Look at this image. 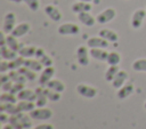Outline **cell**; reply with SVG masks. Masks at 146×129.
Masks as SVG:
<instances>
[{"mask_svg":"<svg viewBox=\"0 0 146 129\" xmlns=\"http://www.w3.org/2000/svg\"><path fill=\"white\" fill-rule=\"evenodd\" d=\"M57 32L60 35H78L80 33V27L75 23H63L57 27Z\"/></svg>","mask_w":146,"mask_h":129,"instance_id":"6da1fadb","label":"cell"},{"mask_svg":"<svg viewBox=\"0 0 146 129\" xmlns=\"http://www.w3.org/2000/svg\"><path fill=\"white\" fill-rule=\"evenodd\" d=\"M115 16H116V10L113 7H107L96 15V21L98 24H106L113 21Z\"/></svg>","mask_w":146,"mask_h":129,"instance_id":"7a4b0ae2","label":"cell"},{"mask_svg":"<svg viewBox=\"0 0 146 129\" xmlns=\"http://www.w3.org/2000/svg\"><path fill=\"white\" fill-rule=\"evenodd\" d=\"M15 26H16V15H15V13L9 11L3 16L1 31L6 34H9V33H11V31L14 30Z\"/></svg>","mask_w":146,"mask_h":129,"instance_id":"3957f363","label":"cell"},{"mask_svg":"<svg viewBox=\"0 0 146 129\" xmlns=\"http://www.w3.org/2000/svg\"><path fill=\"white\" fill-rule=\"evenodd\" d=\"M32 119L34 120H40V121H46L49 120L52 116V111L48 107H35L33 111L29 113Z\"/></svg>","mask_w":146,"mask_h":129,"instance_id":"277c9868","label":"cell"},{"mask_svg":"<svg viewBox=\"0 0 146 129\" xmlns=\"http://www.w3.org/2000/svg\"><path fill=\"white\" fill-rule=\"evenodd\" d=\"M75 89H76V92L84 98H94L97 96V92H98L97 88L87 83H78Z\"/></svg>","mask_w":146,"mask_h":129,"instance_id":"5b68a950","label":"cell"},{"mask_svg":"<svg viewBox=\"0 0 146 129\" xmlns=\"http://www.w3.org/2000/svg\"><path fill=\"white\" fill-rule=\"evenodd\" d=\"M146 17V9H143V8H138L136 9L132 15H131V19H130V25L132 29L137 30V29H140V26L143 25V22Z\"/></svg>","mask_w":146,"mask_h":129,"instance_id":"8992f818","label":"cell"},{"mask_svg":"<svg viewBox=\"0 0 146 129\" xmlns=\"http://www.w3.org/2000/svg\"><path fill=\"white\" fill-rule=\"evenodd\" d=\"M89 47L88 46H79L76 48V51H75V55H76V61L78 63L81 65V66H87L89 65V57H90V54H89Z\"/></svg>","mask_w":146,"mask_h":129,"instance_id":"52a82bcc","label":"cell"},{"mask_svg":"<svg viewBox=\"0 0 146 129\" xmlns=\"http://www.w3.org/2000/svg\"><path fill=\"white\" fill-rule=\"evenodd\" d=\"M55 67L54 66H48V67H43V70L40 72V75H39V79H38V82L40 86L42 87H46L47 83L54 78L55 75Z\"/></svg>","mask_w":146,"mask_h":129,"instance_id":"ba28073f","label":"cell"},{"mask_svg":"<svg viewBox=\"0 0 146 129\" xmlns=\"http://www.w3.org/2000/svg\"><path fill=\"white\" fill-rule=\"evenodd\" d=\"M87 46L89 48H104V49H106L110 46V42L99 35L98 37H90L87 40Z\"/></svg>","mask_w":146,"mask_h":129,"instance_id":"9c48e42d","label":"cell"},{"mask_svg":"<svg viewBox=\"0 0 146 129\" xmlns=\"http://www.w3.org/2000/svg\"><path fill=\"white\" fill-rule=\"evenodd\" d=\"M128 78H129V76H128V72L124 71V70H120V71L117 72V74L115 75V78L112 80L111 84H112V87H113L114 89H120V88L127 82Z\"/></svg>","mask_w":146,"mask_h":129,"instance_id":"30bf717a","label":"cell"},{"mask_svg":"<svg viewBox=\"0 0 146 129\" xmlns=\"http://www.w3.org/2000/svg\"><path fill=\"white\" fill-rule=\"evenodd\" d=\"M78 21H79L82 25L88 26V27L94 26L95 23H97L96 16H92V15L90 14V11H84V13L78 14Z\"/></svg>","mask_w":146,"mask_h":129,"instance_id":"8fae6325","label":"cell"},{"mask_svg":"<svg viewBox=\"0 0 146 129\" xmlns=\"http://www.w3.org/2000/svg\"><path fill=\"white\" fill-rule=\"evenodd\" d=\"M44 14L52 21V22H59L62 19V13L57 7L54 5H47L44 7Z\"/></svg>","mask_w":146,"mask_h":129,"instance_id":"7c38bea8","label":"cell"},{"mask_svg":"<svg viewBox=\"0 0 146 129\" xmlns=\"http://www.w3.org/2000/svg\"><path fill=\"white\" fill-rule=\"evenodd\" d=\"M30 30H31V25L26 22H22V23L16 24V26L11 31V34L15 35L16 38H21V37H24L25 34H27L30 32Z\"/></svg>","mask_w":146,"mask_h":129,"instance_id":"4fadbf2b","label":"cell"},{"mask_svg":"<svg viewBox=\"0 0 146 129\" xmlns=\"http://www.w3.org/2000/svg\"><path fill=\"white\" fill-rule=\"evenodd\" d=\"M133 90H135L133 84L131 82H125L120 89H117L116 96H117L119 99H125V98H128L129 96L132 95Z\"/></svg>","mask_w":146,"mask_h":129,"instance_id":"5bb4252c","label":"cell"},{"mask_svg":"<svg viewBox=\"0 0 146 129\" xmlns=\"http://www.w3.org/2000/svg\"><path fill=\"white\" fill-rule=\"evenodd\" d=\"M89 54L91 58L99 62H106L108 56V51H106L104 48H89Z\"/></svg>","mask_w":146,"mask_h":129,"instance_id":"9a60e30c","label":"cell"},{"mask_svg":"<svg viewBox=\"0 0 146 129\" xmlns=\"http://www.w3.org/2000/svg\"><path fill=\"white\" fill-rule=\"evenodd\" d=\"M98 35L104 38L106 41L112 42V43H115V42L119 41V34L115 31L111 30V29H102L98 32Z\"/></svg>","mask_w":146,"mask_h":129,"instance_id":"2e32d148","label":"cell"},{"mask_svg":"<svg viewBox=\"0 0 146 129\" xmlns=\"http://www.w3.org/2000/svg\"><path fill=\"white\" fill-rule=\"evenodd\" d=\"M92 8L91 2H86V1H76L71 6V9L73 13L75 14H80V13H84V11H90Z\"/></svg>","mask_w":146,"mask_h":129,"instance_id":"e0dca14e","label":"cell"},{"mask_svg":"<svg viewBox=\"0 0 146 129\" xmlns=\"http://www.w3.org/2000/svg\"><path fill=\"white\" fill-rule=\"evenodd\" d=\"M34 90H35V94H36V99H35L36 107H43V106H46V104L48 102V98H47V96L44 94V87L39 86Z\"/></svg>","mask_w":146,"mask_h":129,"instance_id":"ac0fdd59","label":"cell"},{"mask_svg":"<svg viewBox=\"0 0 146 129\" xmlns=\"http://www.w3.org/2000/svg\"><path fill=\"white\" fill-rule=\"evenodd\" d=\"M0 56H1L2 59L9 62V61L15 59L18 56V53L13 50V49H10L7 45H5V46H0Z\"/></svg>","mask_w":146,"mask_h":129,"instance_id":"d6986e66","label":"cell"},{"mask_svg":"<svg viewBox=\"0 0 146 129\" xmlns=\"http://www.w3.org/2000/svg\"><path fill=\"white\" fill-rule=\"evenodd\" d=\"M6 45L10 48V49H13V50H15V51H19V49L24 46L23 43H21L19 41H18V38H16L15 35H13L11 33H9V34H6Z\"/></svg>","mask_w":146,"mask_h":129,"instance_id":"ffe728a7","label":"cell"},{"mask_svg":"<svg viewBox=\"0 0 146 129\" xmlns=\"http://www.w3.org/2000/svg\"><path fill=\"white\" fill-rule=\"evenodd\" d=\"M17 98H18V100H32V102H35L36 94H35V90H32V89H29V88H24L17 94Z\"/></svg>","mask_w":146,"mask_h":129,"instance_id":"44dd1931","label":"cell"},{"mask_svg":"<svg viewBox=\"0 0 146 129\" xmlns=\"http://www.w3.org/2000/svg\"><path fill=\"white\" fill-rule=\"evenodd\" d=\"M0 111L7 113L9 115H16V114H18L21 112V110L18 108L17 104H15V103H1Z\"/></svg>","mask_w":146,"mask_h":129,"instance_id":"7402d4cb","label":"cell"},{"mask_svg":"<svg viewBox=\"0 0 146 129\" xmlns=\"http://www.w3.org/2000/svg\"><path fill=\"white\" fill-rule=\"evenodd\" d=\"M24 66L29 67L30 70H32L34 72H41L43 70V65L36 58H25Z\"/></svg>","mask_w":146,"mask_h":129,"instance_id":"603a6c76","label":"cell"},{"mask_svg":"<svg viewBox=\"0 0 146 129\" xmlns=\"http://www.w3.org/2000/svg\"><path fill=\"white\" fill-rule=\"evenodd\" d=\"M46 87L49 88V89H52V90H55V91H58V92H60V94L65 90V83H64L63 81H60L59 79H54V78L47 83Z\"/></svg>","mask_w":146,"mask_h":129,"instance_id":"cb8c5ba5","label":"cell"},{"mask_svg":"<svg viewBox=\"0 0 146 129\" xmlns=\"http://www.w3.org/2000/svg\"><path fill=\"white\" fill-rule=\"evenodd\" d=\"M35 50H36V47L34 46H23L19 49L18 55L24 58H33L35 56Z\"/></svg>","mask_w":146,"mask_h":129,"instance_id":"d4e9b609","label":"cell"},{"mask_svg":"<svg viewBox=\"0 0 146 129\" xmlns=\"http://www.w3.org/2000/svg\"><path fill=\"white\" fill-rule=\"evenodd\" d=\"M17 106L21 110V112H26V113H30L36 107L35 102H32V100H18Z\"/></svg>","mask_w":146,"mask_h":129,"instance_id":"484cf974","label":"cell"},{"mask_svg":"<svg viewBox=\"0 0 146 129\" xmlns=\"http://www.w3.org/2000/svg\"><path fill=\"white\" fill-rule=\"evenodd\" d=\"M119 71H120L119 65H108V67L105 71V74H104L105 80L107 82H112V80L115 78V75L117 74Z\"/></svg>","mask_w":146,"mask_h":129,"instance_id":"4316f807","label":"cell"},{"mask_svg":"<svg viewBox=\"0 0 146 129\" xmlns=\"http://www.w3.org/2000/svg\"><path fill=\"white\" fill-rule=\"evenodd\" d=\"M9 76H10V80L14 81V82H17V83H23L25 84L27 82V79L18 71V70H13V71H9Z\"/></svg>","mask_w":146,"mask_h":129,"instance_id":"83f0119b","label":"cell"},{"mask_svg":"<svg viewBox=\"0 0 146 129\" xmlns=\"http://www.w3.org/2000/svg\"><path fill=\"white\" fill-rule=\"evenodd\" d=\"M131 67L135 72H146V58H137L132 62Z\"/></svg>","mask_w":146,"mask_h":129,"instance_id":"f1b7e54d","label":"cell"},{"mask_svg":"<svg viewBox=\"0 0 146 129\" xmlns=\"http://www.w3.org/2000/svg\"><path fill=\"white\" fill-rule=\"evenodd\" d=\"M0 100L1 103H16L18 102L17 95H14L9 91H2L0 95Z\"/></svg>","mask_w":146,"mask_h":129,"instance_id":"f546056e","label":"cell"},{"mask_svg":"<svg viewBox=\"0 0 146 129\" xmlns=\"http://www.w3.org/2000/svg\"><path fill=\"white\" fill-rule=\"evenodd\" d=\"M17 116H18V119L22 122L24 128H31V126H32V118H31L30 114H27L26 112H19L17 114Z\"/></svg>","mask_w":146,"mask_h":129,"instance_id":"4dcf8cb0","label":"cell"},{"mask_svg":"<svg viewBox=\"0 0 146 129\" xmlns=\"http://www.w3.org/2000/svg\"><path fill=\"white\" fill-rule=\"evenodd\" d=\"M121 62V55L116 51H110L108 53V56H107V59H106V63L108 65H119Z\"/></svg>","mask_w":146,"mask_h":129,"instance_id":"1f68e13d","label":"cell"},{"mask_svg":"<svg viewBox=\"0 0 146 129\" xmlns=\"http://www.w3.org/2000/svg\"><path fill=\"white\" fill-rule=\"evenodd\" d=\"M24 62H25V58L18 55V56H17L15 59L9 61V71L21 68L22 66H24Z\"/></svg>","mask_w":146,"mask_h":129,"instance_id":"d6a6232c","label":"cell"},{"mask_svg":"<svg viewBox=\"0 0 146 129\" xmlns=\"http://www.w3.org/2000/svg\"><path fill=\"white\" fill-rule=\"evenodd\" d=\"M18 71L27 79V81H34V80L36 79V72L30 70V68L26 67V66H22L21 68H18Z\"/></svg>","mask_w":146,"mask_h":129,"instance_id":"836d02e7","label":"cell"},{"mask_svg":"<svg viewBox=\"0 0 146 129\" xmlns=\"http://www.w3.org/2000/svg\"><path fill=\"white\" fill-rule=\"evenodd\" d=\"M44 94H46L48 100H50V102H58L60 99V92L49 89L47 87H44Z\"/></svg>","mask_w":146,"mask_h":129,"instance_id":"e575fe53","label":"cell"},{"mask_svg":"<svg viewBox=\"0 0 146 129\" xmlns=\"http://www.w3.org/2000/svg\"><path fill=\"white\" fill-rule=\"evenodd\" d=\"M8 123L11 124L15 129H23V128H24L23 124H22V122L19 121L17 114H16V115H10V118H9V122H8Z\"/></svg>","mask_w":146,"mask_h":129,"instance_id":"d590c367","label":"cell"},{"mask_svg":"<svg viewBox=\"0 0 146 129\" xmlns=\"http://www.w3.org/2000/svg\"><path fill=\"white\" fill-rule=\"evenodd\" d=\"M23 2L30 8L32 11H36L40 7V1L39 0H23Z\"/></svg>","mask_w":146,"mask_h":129,"instance_id":"8d00e7d4","label":"cell"},{"mask_svg":"<svg viewBox=\"0 0 146 129\" xmlns=\"http://www.w3.org/2000/svg\"><path fill=\"white\" fill-rule=\"evenodd\" d=\"M39 61H40V63L43 65V67L52 66V59H51V57H50L49 55H47V54H44Z\"/></svg>","mask_w":146,"mask_h":129,"instance_id":"74e56055","label":"cell"},{"mask_svg":"<svg viewBox=\"0 0 146 129\" xmlns=\"http://www.w3.org/2000/svg\"><path fill=\"white\" fill-rule=\"evenodd\" d=\"M24 88H25V84L14 82V84H13V87H11V89H10L9 92H11V94H14V95H17V94H18L22 89H24Z\"/></svg>","mask_w":146,"mask_h":129,"instance_id":"f35d334b","label":"cell"},{"mask_svg":"<svg viewBox=\"0 0 146 129\" xmlns=\"http://www.w3.org/2000/svg\"><path fill=\"white\" fill-rule=\"evenodd\" d=\"M7 71H9V62L2 59L0 63V72L1 73H6Z\"/></svg>","mask_w":146,"mask_h":129,"instance_id":"ab89813d","label":"cell"},{"mask_svg":"<svg viewBox=\"0 0 146 129\" xmlns=\"http://www.w3.org/2000/svg\"><path fill=\"white\" fill-rule=\"evenodd\" d=\"M13 84H14V81H11V80H9L7 82H3V83H1V90L2 91H10Z\"/></svg>","mask_w":146,"mask_h":129,"instance_id":"60d3db41","label":"cell"},{"mask_svg":"<svg viewBox=\"0 0 146 129\" xmlns=\"http://www.w3.org/2000/svg\"><path fill=\"white\" fill-rule=\"evenodd\" d=\"M9 118H10L9 114H7V113H5V112H1V113H0V121H1L2 124L8 123V122H9Z\"/></svg>","mask_w":146,"mask_h":129,"instance_id":"b9f144b4","label":"cell"},{"mask_svg":"<svg viewBox=\"0 0 146 129\" xmlns=\"http://www.w3.org/2000/svg\"><path fill=\"white\" fill-rule=\"evenodd\" d=\"M34 129H55L52 124L50 123H40L38 126L34 127Z\"/></svg>","mask_w":146,"mask_h":129,"instance_id":"7bdbcfd3","label":"cell"},{"mask_svg":"<svg viewBox=\"0 0 146 129\" xmlns=\"http://www.w3.org/2000/svg\"><path fill=\"white\" fill-rule=\"evenodd\" d=\"M46 54V51L42 49V48H40V47H36V50H35V56H34V58H36V59H40L43 55Z\"/></svg>","mask_w":146,"mask_h":129,"instance_id":"ee69618b","label":"cell"},{"mask_svg":"<svg viewBox=\"0 0 146 129\" xmlns=\"http://www.w3.org/2000/svg\"><path fill=\"white\" fill-rule=\"evenodd\" d=\"M10 80V76H9V73H1L0 75V82L3 83V82H7Z\"/></svg>","mask_w":146,"mask_h":129,"instance_id":"f6af8a7d","label":"cell"},{"mask_svg":"<svg viewBox=\"0 0 146 129\" xmlns=\"http://www.w3.org/2000/svg\"><path fill=\"white\" fill-rule=\"evenodd\" d=\"M1 129H15V128H14V127H13L11 124H9V123H7V124H3Z\"/></svg>","mask_w":146,"mask_h":129,"instance_id":"bcb514c9","label":"cell"},{"mask_svg":"<svg viewBox=\"0 0 146 129\" xmlns=\"http://www.w3.org/2000/svg\"><path fill=\"white\" fill-rule=\"evenodd\" d=\"M9 2H14V3H21L23 2V0H8Z\"/></svg>","mask_w":146,"mask_h":129,"instance_id":"7dc6e473","label":"cell"},{"mask_svg":"<svg viewBox=\"0 0 146 129\" xmlns=\"http://www.w3.org/2000/svg\"><path fill=\"white\" fill-rule=\"evenodd\" d=\"M80 1H86V2H91L92 0H80Z\"/></svg>","mask_w":146,"mask_h":129,"instance_id":"c3c4849f","label":"cell"},{"mask_svg":"<svg viewBox=\"0 0 146 129\" xmlns=\"http://www.w3.org/2000/svg\"><path fill=\"white\" fill-rule=\"evenodd\" d=\"M144 108L146 110V100H145V103H144Z\"/></svg>","mask_w":146,"mask_h":129,"instance_id":"681fc988","label":"cell"},{"mask_svg":"<svg viewBox=\"0 0 146 129\" xmlns=\"http://www.w3.org/2000/svg\"><path fill=\"white\" fill-rule=\"evenodd\" d=\"M23 129H34V128H23Z\"/></svg>","mask_w":146,"mask_h":129,"instance_id":"f907efd6","label":"cell"}]
</instances>
